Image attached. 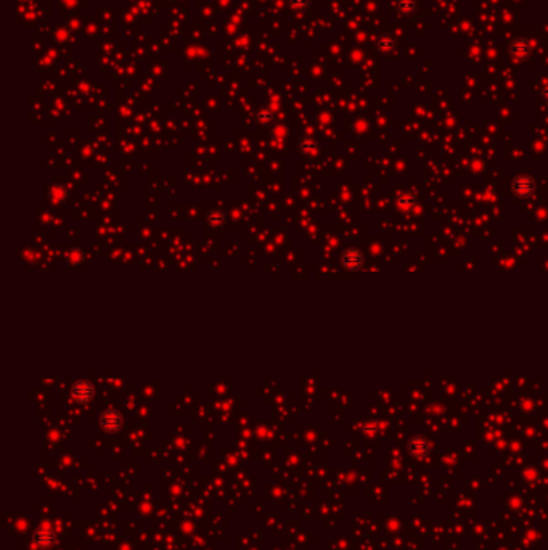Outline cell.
Returning <instances> with one entry per match:
<instances>
[{
	"label": "cell",
	"instance_id": "obj_1",
	"mask_svg": "<svg viewBox=\"0 0 548 550\" xmlns=\"http://www.w3.org/2000/svg\"><path fill=\"white\" fill-rule=\"evenodd\" d=\"M511 187H513V192L516 197L519 198H529L532 193H534V188H535V182L534 179L529 175V174H521V175H516L513 179V182H511Z\"/></svg>",
	"mask_w": 548,
	"mask_h": 550
},
{
	"label": "cell",
	"instance_id": "obj_2",
	"mask_svg": "<svg viewBox=\"0 0 548 550\" xmlns=\"http://www.w3.org/2000/svg\"><path fill=\"white\" fill-rule=\"evenodd\" d=\"M71 392H72V398H74V401L81 402V404H85L93 399L95 396V388L93 385L90 383L89 380H77L74 385H72L71 388Z\"/></svg>",
	"mask_w": 548,
	"mask_h": 550
},
{
	"label": "cell",
	"instance_id": "obj_3",
	"mask_svg": "<svg viewBox=\"0 0 548 550\" xmlns=\"http://www.w3.org/2000/svg\"><path fill=\"white\" fill-rule=\"evenodd\" d=\"M341 266L349 272H357L363 266V254L357 248H349L341 254Z\"/></svg>",
	"mask_w": 548,
	"mask_h": 550
},
{
	"label": "cell",
	"instance_id": "obj_4",
	"mask_svg": "<svg viewBox=\"0 0 548 550\" xmlns=\"http://www.w3.org/2000/svg\"><path fill=\"white\" fill-rule=\"evenodd\" d=\"M124 420H123V415H121L118 410L114 409H108L102 414L100 417V425L102 428L105 429L106 433H116L121 429V426H123Z\"/></svg>",
	"mask_w": 548,
	"mask_h": 550
},
{
	"label": "cell",
	"instance_id": "obj_5",
	"mask_svg": "<svg viewBox=\"0 0 548 550\" xmlns=\"http://www.w3.org/2000/svg\"><path fill=\"white\" fill-rule=\"evenodd\" d=\"M206 224H208L209 229L219 230L227 224V212L222 209H211L208 214H206Z\"/></svg>",
	"mask_w": 548,
	"mask_h": 550
},
{
	"label": "cell",
	"instance_id": "obj_6",
	"mask_svg": "<svg viewBox=\"0 0 548 550\" xmlns=\"http://www.w3.org/2000/svg\"><path fill=\"white\" fill-rule=\"evenodd\" d=\"M408 450L412 456H415V457H424L426 454L429 452V442L423 436H415L408 442Z\"/></svg>",
	"mask_w": 548,
	"mask_h": 550
},
{
	"label": "cell",
	"instance_id": "obj_7",
	"mask_svg": "<svg viewBox=\"0 0 548 550\" xmlns=\"http://www.w3.org/2000/svg\"><path fill=\"white\" fill-rule=\"evenodd\" d=\"M511 53L516 58H526L531 53V42L527 39H516L511 44Z\"/></svg>",
	"mask_w": 548,
	"mask_h": 550
},
{
	"label": "cell",
	"instance_id": "obj_8",
	"mask_svg": "<svg viewBox=\"0 0 548 550\" xmlns=\"http://www.w3.org/2000/svg\"><path fill=\"white\" fill-rule=\"evenodd\" d=\"M66 261H68V264L72 266V267L82 266V262L85 261L84 249L81 246H71L69 251H68V254H66Z\"/></svg>",
	"mask_w": 548,
	"mask_h": 550
},
{
	"label": "cell",
	"instance_id": "obj_9",
	"mask_svg": "<svg viewBox=\"0 0 548 550\" xmlns=\"http://www.w3.org/2000/svg\"><path fill=\"white\" fill-rule=\"evenodd\" d=\"M298 148H299V151L302 154L309 156V154H314L317 150H319V142H317L315 139H312V137H304V139L299 140Z\"/></svg>",
	"mask_w": 548,
	"mask_h": 550
},
{
	"label": "cell",
	"instance_id": "obj_10",
	"mask_svg": "<svg viewBox=\"0 0 548 550\" xmlns=\"http://www.w3.org/2000/svg\"><path fill=\"white\" fill-rule=\"evenodd\" d=\"M68 197H69V190L68 188H65L63 185H55L52 190H50V200H53V201H56V203H63V201H66L68 200Z\"/></svg>",
	"mask_w": 548,
	"mask_h": 550
},
{
	"label": "cell",
	"instance_id": "obj_11",
	"mask_svg": "<svg viewBox=\"0 0 548 550\" xmlns=\"http://www.w3.org/2000/svg\"><path fill=\"white\" fill-rule=\"evenodd\" d=\"M417 201L418 200H417L415 193H412V192H405V193L399 195V206H402V208H413L417 205Z\"/></svg>",
	"mask_w": 548,
	"mask_h": 550
},
{
	"label": "cell",
	"instance_id": "obj_12",
	"mask_svg": "<svg viewBox=\"0 0 548 550\" xmlns=\"http://www.w3.org/2000/svg\"><path fill=\"white\" fill-rule=\"evenodd\" d=\"M397 8H399L400 13H404V15L407 13V15H410V13H413V11H415V8H417V2H415V0H399Z\"/></svg>",
	"mask_w": 548,
	"mask_h": 550
},
{
	"label": "cell",
	"instance_id": "obj_13",
	"mask_svg": "<svg viewBox=\"0 0 548 550\" xmlns=\"http://www.w3.org/2000/svg\"><path fill=\"white\" fill-rule=\"evenodd\" d=\"M273 113H270L269 110H261L256 113V121H258L259 124H270L273 121Z\"/></svg>",
	"mask_w": 548,
	"mask_h": 550
},
{
	"label": "cell",
	"instance_id": "obj_14",
	"mask_svg": "<svg viewBox=\"0 0 548 550\" xmlns=\"http://www.w3.org/2000/svg\"><path fill=\"white\" fill-rule=\"evenodd\" d=\"M394 47H396V42L391 37H381L378 41V49L381 52H391V50H394Z\"/></svg>",
	"mask_w": 548,
	"mask_h": 550
},
{
	"label": "cell",
	"instance_id": "obj_15",
	"mask_svg": "<svg viewBox=\"0 0 548 550\" xmlns=\"http://www.w3.org/2000/svg\"><path fill=\"white\" fill-rule=\"evenodd\" d=\"M310 5V0H289V7L296 11H306Z\"/></svg>",
	"mask_w": 548,
	"mask_h": 550
}]
</instances>
